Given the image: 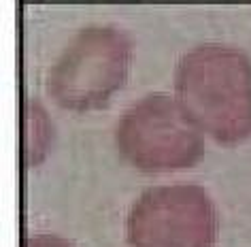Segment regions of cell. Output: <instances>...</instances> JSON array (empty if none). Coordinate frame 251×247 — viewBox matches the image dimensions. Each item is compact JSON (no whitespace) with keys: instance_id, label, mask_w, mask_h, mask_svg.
Instances as JSON below:
<instances>
[{"instance_id":"cell-1","label":"cell","mask_w":251,"mask_h":247,"mask_svg":"<svg viewBox=\"0 0 251 247\" xmlns=\"http://www.w3.org/2000/svg\"><path fill=\"white\" fill-rule=\"evenodd\" d=\"M175 94L187 117L217 143L251 137V60L238 47L204 43L183 54Z\"/></svg>"},{"instance_id":"cell-4","label":"cell","mask_w":251,"mask_h":247,"mask_svg":"<svg viewBox=\"0 0 251 247\" xmlns=\"http://www.w3.org/2000/svg\"><path fill=\"white\" fill-rule=\"evenodd\" d=\"M215 237V205L196 183L149 188L126 218L132 247H213Z\"/></svg>"},{"instance_id":"cell-6","label":"cell","mask_w":251,"mask_h":247,"mask_svg":"<svg viewBox=\"0 0 251 247\" xmlns=\"http://www.w3.org/2000/svg\"><path fill=\"white\" fill-rule=\"evenodd\" d=\"M24 247H75V245L62 237H55V234H36V237L26 239Z\"/></svg>"},{"instance_id":"cell-5","label":"cell","mask_w":251,"mask_h":247,"mask_svg":"<svg viewBox=\"0 0 251 247\" xmlns=\"http://www.w3.org/2000/svg\"><path fill=\"white\" fill-rule=\"evenodd\" d=\"M28 113V164L36 166L45 160L49 147L53 141V126L49 122L47 111L39 105L36 98L28 100L26 107Z\"/></svg>"},{"instance_id":"cell-2","label":"cell","mask_w":251,"mask_h":247,"mask_svg":"<svg viewBox=\"0 0 251 247\" xmlns=\"http://www.w3.org/2000/svg\"><path fill=\"white\" fill-rule=\"evenodd\" d=\"M134 43L115 26H87L62 49L47 73V94L68 111L102 109L124 85Z\"/></svg>"},{"instance_id":"cell-3","label":"cell","mask_w":251,"mask_h":247,"mask_svg":"<svg viewBox=\"0 0 251 247\" xmlns=\"http://www.w3.org/2000/svg\"><path fill=\"white\" fill-rule=\"evenodd\" d=\"M119 156L141 173H173L198 164L204 135L168 94H149L122 113L115 128Z\"/></svg>"}]
</instances>
